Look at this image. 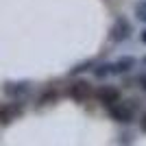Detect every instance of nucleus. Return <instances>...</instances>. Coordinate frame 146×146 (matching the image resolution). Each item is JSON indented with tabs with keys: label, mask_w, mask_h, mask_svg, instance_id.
I'll return each mask as SVG.
<instances>
[{
	"label": "nucleus",
	"mask_w": 146,
	"mask_h": 146,
	"mask_svg": "<svg viewBox=\"0 0 146 146\" xmlns=\"http://www.w3.org/2000/svg\"><path fill=\"white\" fill-rule=\"evenodd\" d=\"M133 113H135V107L131 103H113L109 105V116L113 118L116 122H131L133 120Z\"/></svg>",
	"instance_id": "f257e3e1"
},
{
	"label": "nucleus",
	"mask_w": 146,
	"mask_h": 146,
	"mask_svg": "<svg viewBox=\"0 0 146 146\" xmlns=\"http://www.w3.org/2000/svg\"><path fill=\"white\" fill-rule=\"evenodd\" d=\"M109 37H111V42H124V39H129L131 37V24H129V20L118 18L113 22V26H111Z\"/></svg>",
	"instance_id": "f03ea898"
},
{
	"label": "nucleus",
	"mask_w": 146,
	"mask_h": 146,
	"mask_svg": "<svg viewBox=\"0 0 146 146\" xmlns=\"http://www.w3.org/2000/svg\"><path fill=\"white\" fill-rule=\"evenodd\" d=\"M96 96H98V100H100L103 105L109 107V105H113V103L120 100V92H118L116 87H111V85H103L100 90L96 92Z\"/></svg>",
	"instance_id": "7ed1b4c3"
},
{
	"label": "nucleus",
	"mask_w": 146,
	"mask_h": 146,
	"mask_svg": "<svg viewBox=\"0 0 146 146\" xmlns=\"http://www.w3.org/2000/svg\"><path fill=\"white\" fill-rule=\"evenodd\" d=\"M90 83L87 81H76V83H72L70 85V90H68V94H70V98H74V100H85L87 96H90Z\"/></svg>",
	"instance_id": "20e7f679"
},
{
	"label": "nucleus",
	"mask_w": 146,
	"mask_h": 146,
	"mask_svg": "<svg viewBox=\"0 0 146 146\" xmlns=\"http://www.w3.org/2000/svg\"><path fill=\"white\" fill-rule=\"evenodd\" d=\"M29 90H31L29 81H18V83H7L5 85V94H9V96H24Z\"/></svg>",
	"instance_id": "39448f33"
},
{
	"label": "nucleus",
	"mask_w": 146,
	"mask_h": 146,
	"mask_svg": "<svg viewBox=\"0 0 146 146\" xmlns=\"http://www.w3.org/2000/svg\"><path fill=\"white\" fill-rule=\"evenodd\" d=\"M133 66H135L133 57H122V59H118L116 63H111V72L113 74H124V72H129Z\"/></svg>",
	"instance_id": "423d86ee"
},
{
	"label": "nucleus",
	"mask_w": 146,
	"mask_h": 146,
	"mask_svg": "<svg viewBox=\"0 0 146 146\" xmlns=\"http://www.w3.org/2000/svg\"><path fill=\"white\" fill-rule=\"evenodd\" d=\"M15 113H20V107H0V122H9Z\"/></svg>",
	"instance_id": "0eeeda50"
},
{
	"label": "nucleus",
	"mask_w": 146,
	"mask_h": 146,
	"mask_svg": "<svg viewBox=\"0 0 146 146\" xmlns=\"http://www.w3.org/2000/svg\"><path fill=\"white\" fill-rule=\"evenodd\" d=\"M109 74H113L111 72V63H100V66L94 68V76H96V79H105V76H109Z\"/></svg>",
	"instance_id": "6e6552de"
},
{
	"label": "nucleus",
	"mask_w": 146,
	"mask_h": 146,
	"mask_svg": "<svg viewBox=\"0 0 146 146\" xmlns=\"http://www.w3.org/2000/svg\"><path fill=\"white\" fill-rule=\"evenodd\" d=\"M135 15H137V20L146 22V0H140V2L135 5Z\"/></svg>",
	"instance_id": "1a4fd4ad"
},
{
	"label": "nucleus",
	"mask_w": 146,
	"mask_h": 146,
	"mask_svg": "<svg viewBox=\"0 0 146 146\" xmlns=\"http://www.w3.org/2000/svg\"><path fill=\"white\" fill-rule=\"evenodd\" d=\"M94 66V61H83V63H79V66L76 68H72V70H70V74H81V72H85V70H90V68Z\"/></svg>",
	"instance_id": "9d476101"
},
{
	"label": "nucleus",
	"mask_w": 146,
	"mask_h": 146,
	"mask_svg": "<svg viewBox=\"0 0 146 146\" xmlns=\"http://www.w3.org/2000/svg\"><path fill=\"white\" fill-rule=\"evenodd\" d=\"M137 83L142 85V90H146V74H142L140 79H137Z\"/></svg>",
	"instance_id": "9b49d317"
},
{
	"label": "nucleus",
	"mask_w": 146,
	"mask_h": 146,
	"mask_svg": "<svg viewBox=\"0 0 146 146\" xmlns=\"http://www.w3.org/2000/svg\"><path fill=\"white\" fill-rule=\"evenodd\" d=\"M140 129L146 133V116H142V120H140Z\"/></svg>",
	"instance_id": "f8f14e48"
},
{
	"label": "nucleus",
	"mask_w": 146,
	"mask_h": 146,
	"mask_svg": "<svg viewBox=\"0 0 146 146\" xmlns=\"http://www.w3.org/2000/svg\"><path fill=\"white\" fill-rule=\"evenodd\" d=\"M142 42L146 44V31H142Z\"/></svg>",
	"instance_id": "ddd939ff"
},
{
	"label": "nucleus",
	"mask_w": 146,
	"mask_h": 146,
	"mask_svg": "<svg viewBox=\"0 0 146 146\" xmlns=\"http://www.w3.org/2000/svg\"><path fill=\"white\" fill-rule=\"evenodd\" d=\"M144 61H146V59H144Z\"/></svg>",
	"instance_id": "4468645a"
}]
</instances>
